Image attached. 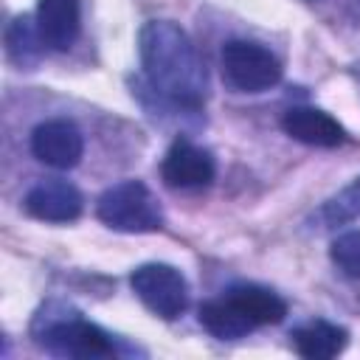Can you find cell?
Listing matches in <instances>:
<instances>
[{"mask_svg":"<svg viewBox=\"0 0 360 360\" xmlns=\"http://www.w3.org/2000/svg\"><path fill=\"white\" fill-rule=\"evenodd\" d=\"M214 174L217 166L211 152L186 138H177L160 160V177L169 188H202L214 180Z\"/></svg>","mask_w":360,"mask_h":360,"instance_id":"52a82bcc","label":"cell"},{"mask_svg":"<svg viewBox=\"0 0 360 360\" xmlns=\"http://www.w3.org/2000/svg\"><path fill=\"white\" fill-rule=\"evenodd\" d=\"M222 79L236 93H264L281 79V62L270 48L248 39H231L219 53Z\"/></svg>","mask_w":360,"mask_h":360,"instance_id":"277c9868","label":"cell"},{"mask_svg":"<svg viewBox=\"0 0 360 360\" xmlns=\"http://www.w3.org/2000/svg\"><path fill=\"white\" fill-rule=\"evenodd\" d=\"M332 262L338 264V270L349 278H360V231H346L340 233L332 248H329Z\"/></svg>","mask_w":360,"mask_h":360,"instance_id":"2e32d148","label":"cell"},{"mask_svg":"<svg viewBox=\"0 0 360 360\" xmlns=\"http://www.w3.org/2000/svg\"><path fill=\"white\" fill-rule=\"evenodd\" d=\"M98 219L121 233H152L163 228V208L152 188L141 180H124L110 186L96 205Z\"/></svg>","mask_w":360,"mask_h":360,"instance_id":"3957f363","label":"cell"},{"mask_svg":"<svg viewBox=\"0 0 360 360\" xmlns=\"http://www.w3.org/2000/svg\"><path fill=\"white\" fill-rule=\"evenodd\" d=\"M281 127L290 138L301 141V143H309V146H323V149H332V146H340L346 132L343 127L323 110L318 107H292L284 112L281 118Z\"/></svg>","mask_w":360,"mask_h":360,"instance_id":"30bf717a","label":"cell"},{"mask_svg":"<svg viewBox=\"0 0 360 360\" xmlns=\"http://www.w3.org/2000/svg\"><path fill=\"white\" fill-rule=\"evenodd\" d=\"M42 48H45V42L39 37L37 22L31 17H25V14L22 17H14L11 25L6 28V53H8V59L17 68L31 70L39 62Z\"/></svg>","mask_w":360,"mask_h":360,"instance_id":"5bb4252c","label":"cell"},{"mask_svg":"<svg viewBox=\"0 0 360 360\" xmlns=\"http://www.w3.org/2000/svg\"><path fill=\"white\" fill-rule=\"evenodd\" d=\"M200 323L208 335H214L219 340H239V338H245L248 332L256 329L225 295L211 298L200 307Z\"/></svg>","mask_w":360,"mask_h":360,"instance_id":"4fadbf2b","label":"cell"},{"mask_svg":"<svg viewBox=\"0 0 360 360\" xmlns=\"http://www.w3.org/2000/svg\"><path fill=\"white\" fill-rule=\"evenodd\" d=\"M354 219H360V177H354L346 188L329 197L318 211L321 228H335V225H346Z\"/></svg>","mask_w":360,"mask_h":360,"instance_id":"9a60e30c","label":"cell"},{"mask_svg":"<svg viewBox=\"0 0 360 360\" xmlns=\"http://www.w3.org/2000/svg\"><path fill=\"white\" fill-rule=\"evenodd\" d=\"M31 152L51 169H73L84 155V138L73 121L51 118L31 132Z\"/></svg>","mask_w":360,"mask_h":360,"instance_id":"8992f818","label":"cell"},{"mask_svg":"<svg viewBox=\"0 0 360 360\" xmlns=\"http://www.w3.org/2000/svg\"><path fill=\"white\" fill-rule=\"evenodd\" d=\"M141 65L149 87L186 112H197L208 96L205 65L188 34L172 20H149L138 34Z\"/></svg>","mask_w":360,"mask_h":360,"instance_id":"6da1fadb","label":"cell"},{"mask_svg":"<svg viewBox=\"0 0 360 360\" xmlns=\"http://www.w3.org/2000/svg\"><path fill=\"white\" fill-rule=\"evenodd\" d=\"M34 340L56 354V357H110L115 354V340L101 326L84 321L79 312L62 309L51 315V307L37 315L34 321Z\"/></svg>","mask_w":360,"mask_h":360,"instance_id":"7a4b0ae2","label":"cell"},{"mask_svg":"<svg viewBox=\"0 0 360 360\" xmlns=\"http://www.w3.org/2000/svg\"><path fill=\"white\" fill-rule=\"evenodd\" d=\"M129 287L141 304L163 321H174L188 307V281L186 276L163 262L141 264L129 273Z\"/></svg>","mask_w":360,"mask_h":360,"instance_id":"5b68a950","label":"cell"},{"mask_svg":"<svg viewBox=\"0 0 360 360\" xmlns=\"http://www.w3.org/2000/svg\"><path fill=\"white\" fill-rule=\"evenodd\" d=\"M253 326H267V323H278L287 315V301L281 295H276L267 287L259 284H236L231 290L222 292Z\"/></svg>","mask_w":360,"mask_h":360,"instance_id":"8fae6325","label":"cell"},{"mask_svg":"<svg viewBox=\"0 0 360 360\" xmlns=\"http://www.w3.org/2000/svg\"><path fill=\"white\" fill-rule=\"evenodd\" d=\"M292 343H295V352L307 360H329L346 349L349 332L338 323L318 318V321H309L307 326H298L292 332Z\"/></svg>","mask_w":360,"mask_h":360,"instance_id":"7c38bea8","label":"cell"},{"mask_svg":"<svg viewBox=\"0 0 360 360\" xmlns=\"http://www.w3.org/2000/svg\"><path fill=\"white\" fill-rule=\"evenodd\" d=\"M82 194L68 180H39L25 194V211L42 222H73L82 214Z\"/></svg>","mask_w":360,"mask_h":360,"instance_id":"ba28073f","label":"cell"},{"mask_svg":"<svg viewBox=\"0 0 360 360\" xmlns=\"http://www.w3.org/2000/svg\"><path fill=\"white\" fill-rule=\"evenodd\" d=\"M82 25L79 0H39L37 3V28L51 51H68Z\"/></svg>","mask_w":360,"mask_h":360,"instance_id":"9c48e42d","label":"cell"}]
</instances>
